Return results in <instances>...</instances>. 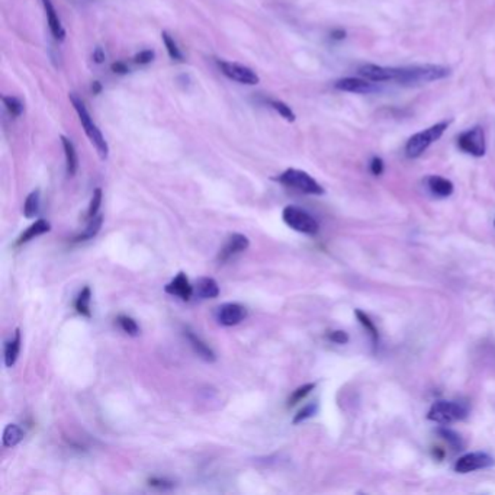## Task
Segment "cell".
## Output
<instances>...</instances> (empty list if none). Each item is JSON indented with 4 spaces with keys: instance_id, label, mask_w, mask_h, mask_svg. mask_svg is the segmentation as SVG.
<instances>
[{
    "instance_id": "obj_1",
    "label": "cell",
    "mask_w": 495,
    "mask_h": 495,
    "mask_svg": "<svg viewBox=\"0 0 495 495\" xmlns=\"http://www.w3.org/2000/svg\"><path fill=\"white\" fill-rule=\"evenodd\" d=\"M449 74H450L449 67L436 66V65L397 67L394 83L401 86H419V85L430 83V81L442 80Z\"/></svg>"
},
{
    "instance_id": "obj_2",
    "label": "cell",
    "mask_w": 495,
    "mask_h": 495,
    "mask_svg": "<svg viewBox=\"0 0 495 495\" xmlns=\"http://www.w3.org/2000/svg\"><path fill=\"white\" fill-rule=\"evenodd\" d=\"M70 102H72V105L74 107V109H76V112L79 115V119L81 122V127H83L88 138L93 144V147L96 149L99 157L102 160H107L108 156H109L108 142H107L105 137H103L102 131L99 130V127L93 122L90 114L88 112V109L85 107L83 100H81L76 93H70Z\"/></svg>"
},
{
    "instance_id": "obj_3",
    "label": "cell",
    "mask_w": 495,
    "mask_h": 495,
    "mask_svg": "<svg viewBox=\"0 0 495 495\" xmlns=\"http://www.w3.org/2000/svg\"><path fill=\"white\" fill-rule=\"evenodd\" d=\"M447 127H449V122L442 121V122L435 123V126H431L430 128L412 135L405 146L407 157H409V158L420 157L431 146L433 142L440 140V137L445 134Z\"/></svg>"
},
{
    "instance_id": "obj_4",
    "label": "cell",
    "mask_w": 495,
    "mask_h": 495,
    "mask_svg": "<svg viewBox=\"0 0 495 495\" xmlns=\"http://www.w3.org/2000/svg\"><path fill=\"white\" fill-rule=\"evenodd\" d=\"M276 180L283 187L292 188L308 195H323L324 189L321 184L306 172L298 169H287L276 177Z\"/></svg>"
},
{
    "instance_id": "obj_5",
    "label": "cell",
    "mask_w": 495,
    "mask_h": 495,
    "mask_svg": "<svg viewBox=\"0 0 495 495\" xmlns=\"http://www.w3.org/2000/svg\"><path fill=\"white\" fill-rule=\"evenodd\" d=\"M282 218L287 226L306 236H316L320 230V225L313 215L294 205L286 206L282 212Z\"/></svg>"
},
{
    "instance_id": "obj_6",
    "label": "cell",
    "mask_w": 495,
    "mask_h": 495,
    "mask_svg": "<svg viewBox=\"0 0 495 495\" xmlns=\"http://www.w3.org/2000/svg\"><path fill=\"white\" fill-rule=\"evenodd\" d=\"M468 416V408L459 402L438 401L428 411V420L439 424H450L463 420Z\"/></svg>"
},
{
    "instance_id": "obj_7",
    "label": "cell",
    "mask_w": 495,
    "mask_h": 495,
    "mask_svg": "<svg viewBox=\"0 0 495 495\" xmlns=\"http://www.w3.org/2000/svg\"><path fill=\"white\" fill-rule=\"evenodd\" d=\"M459 149L473 157H482L485 154V133L481 127H475L462 133L458 137Z\"/></svg>"
},
{
    "instance_id": "obj_8",
    "label": "cell",
    "mask_w": 495,
    "mask_h": 495,
    "mask_svg": "<svg viewBox=\"0 0 495 495\" xmlns=\"http://www.w3.org/2000/svg\"><path fill=\"white\" fill-rule=\"evenodd\" d=\"M218 67L224 76H226L234 81H238V83H241V85L253 86V85H257L260 81V77L257 76V73L247 66H243L238 63H231V61L219 60Z\"/></svg>"
},
{
    "instance_id": "obj_9",
    "label": "cell",
    "mask_w": 495,
    "mask_h": 495,
    "mask_svg": "<svg viewBox=\"0 0 495 495\" xmlns=\"http://www.w3.org/2000/svg\"><path fill=\"white\" fill-rule=\"evenodd\" d=\"M494 465V459L482 452H473L466 453L462 458H459L455 463V470L458 473H469L473 470L485 469Z\"/></svg>"
},
{
    "instance_id": "obj_10",
    "label": "cell",
    "mask_w": 495,
    "mask_h": 495,
    "mask_svg": "<svg viewBox=\"0 0 495 495\" xmlns=\"http://www.w3.org/2000/svg\"><path fill=\"white\" fill-rule=\"evenodd\" d=\"M247 316V309L237 302H229L224 304L218 308L217 311V318L219 321V324L225 325V327H233L240 324Z\"/></svg>"
},
{
    "instance_id": "obj_11",
    "label": "cell",
    "mask_w": 495,
    "mask_h": 495,
    "mask_svg": "<svg viewBox=\"0 0 495 495\" xmlns=\"http://www.w3.org/2000/svg\"><path fill=\"white\" fill-rule=\"evenodd\" d=\"M249 245H250L249 238L243 234L234 233L229 238H226L225 244L222 245V249L219 250V255H218V260L221 263L229 262L231 257L245 252L247 249H249Z\"/></svg>"
},
{
    "instance_id": "obj_12",
    "label": "cell",
    "mask_w": 495,
    "mask_h": 495,
    "mask_svg": "<svg viewBox=\"0 0 495 495\" xmlns=\"http://www.w3.org/2000/svg\"><path fill=\"white\" fill-rule=\"evenodd\" d=\"M164 291H166V294H169V295L180 298L182 301H191L192 295L195 294L194 286L191 285V282L184 272H179L170 283L164 286Z\"/></svg>"
},
{
    "instance_id": "obj_13",
    "label": "cell",
    "mask_w": 495,
    "mask_h": 495,
    "mask_svg": "<svg viewBox=\"0 0 495 495\" xmlns=\"http://www.w3.org/2000/svg\"><path fill=\"white\" fill-rule=\"evenodd\" d=\"M397 67H384L377 65H365L359 69V74L374 83H384V81L395 80Z\"/></svg>"
},
{
    "instance_id": "obj_14",
    "label": "cell",
    "mask_w": 495,
    "mask_h": 495,
    "mask_svg": "<svg viewBox=\"0 0 495 495\" xmlns=\"http://www.w3.org/2000/svg\"><path fill=\"white\" fill-rule=\"evenodd\" d=\"M334 88L341 92H348V93H372L377 90V86L374 83H370V80L366 79H358V77H346L340 79L336 81Z\"/></svg>"
},
{
    "instance_id": "obj_15",
    "label": "cell",
    "mask_w": 495,
    "mask_h": 495,
    "mask_svg": "<svg viewBox=\"0 0 495 495\" xmlns=\"http://www.w3.org/2000/svg\"><path fill=\"white\" fill-rule=\"evenodd\" d=\"M41 2H43V6H44V12L47 16V22H48L51 35L57 41H65L66 29L63 28V25H61V20L58 18V13H57L53 2L51 0H41Z\"/></svg>"
},
{
    "instance_id": "obj_16",
    "label": "cell",
    "mask_w": 495,
    "mask_h": 495,
    "mask_svg": "<svg viewBox=\"0 0 495 495\" xmlns=\"http://www.w3.org/2000/svg\"><path fill=\"white\" fill-rule=\"evenodd\" d=\"M184 337L188 339V341L191 343L192 348H194V352L205 362H215V353H214V350L206 344L198 334H195L194 332H191L189 328L184 330Z\"/></svg>"
},
{
    "instance_id": "obj_17",
    "label": "cell",
    "mask_w": 495,
    "mask_h": 495,
    "mask_svg": "<svg viewBox=\"0 0 495 495\" xmlns=\"http://www.w3.org/2000/svg\"><path fill=\"white\" fill-rule=\"evenodd\" d=\"M50 230H51V224H50L48 221H46V219H43V218L36 219L34 224H31V225L28 226V229H27L22 234H20V236L18 237L15 245L27 244V243H29L31 240H34V238H36V237H39V236H43V234L48 233Z\"/></svg>"
},
{
    "instance_id": "obj_18",
    "label": "cell",
    "mask_w": 495,
    "mask_h": 495,
    "mask_svg": "<svg viewBox=\"0 0 495 495\" xmlns=\"http://www.w3.org/2000/svg\"><path fill=\"white\" fill-rule=\"evenodd\" d=\"M194 291L202 299H214L219 295V286L212 278H199L194 286Z\"/></svg>"
},
{
    "instance_id": "obj_19",
    "label": "cell",
    "mask_w": 495,
    "mask_h": 495,
    "mask_svg": "<svg viewBox=\"0 0 495 495\" xmlns=\"http://www.w3.org/2000/svg\"><path fill=\"white\" fill-rule=\"evenodd\" d=\"M428 189L439 198H447L453 194V183L442 176H430L427 179Z\"/></svg>"
},
{
    "instance_id": "obj_20",
    "label": "cell",
    "mask_w": 495,
    "mask_h": 495,
    "mask_svg": "<svg viewBox=\"0 0 495 495\" xmlns=\"http://www.w3.org/2000/svg\"><path fill=\"white\" fill-rule=\"evenodd\" d=\"M61 142H63V149H65V156H66V169H67V175L69 176H74L77 173L79 169V158H77V153L74 149V144L65 135H61Z\"/></svg>"
},
{
    "instance_id": "obj_21",
    "label": "cell",
    "mask_w": 495,
    "mask_h": 495,
    "mask_svg": "<svg viewBox=\"0 0 495 495\" xmlns=\"http://www.w3.org/2000/svg\"><path fill=\"white\" fill-rule=\"evenodd\" d=\"M20 352V330H15V336L5 344V365L6 367H12Z\"/></svg>"
},
{
    "instance_id": "obj_22",
    "label": "cell",
    "mask_w": 495,
    "mask_h": 495,
    "mask_svg": "<svg viewBox=\"0 0 495 495\" xmlns=\"http://www.w3.org/2000/svg\"><path fill=\"white\" fill-rule=\"evenodd\" d=\"M90 301H92L90 287H89V286H85L83 290H81V292L79 294L76 302H74L76 311H77L80 316H83V317H86V318H92Z\"/></svg>"
},
{
    "instance_id": "obj_23",
    "label": "cell",
    "mask_w": 495,
    "mask_h": 495,
    "mask_svg": "<svg viewBox=\"0 0 495 495\" xmlns=\"http://www.w3.org/2000/svg\"><path fill=\"white\" fill-rule=\"evenodd\" d=\"M22 439H24V430L22 428H20L16 424L6 426V428L4 431V438H2V442H4L5 447H15L16 445H19L20 442H22Z\"/></svg>"
},
{
    "instance_id": "obj_24",
    "label": "cell",
    "mask_w": 495,
    "mask_h": 495,
    "mask_svg": "<svg viewBox=\"0 0 495 495\" xmlns=\"http://www.w3.org/2000/svg\"><path fill=\"white\" fill-rule=\"evenodd\" d=\"M102 224H103V217L102 215H96L93 218H90V222L88 224V226L85 229V231L79 234L77 237H74V241L79 243V241H86V240H92L93 237L97 236V233L100 231L102 229Z\"/></svg>"
},
{
    "instance_id": "obj_25",
    "label": "cell",
    "mask_w": 495,
    "mask_h": 495,
    "mask_svg": "<svg viewBox=\"0 0 495 495\" xmlns=\"http://www.w3.org/2000/svg\"><path fill=\"white\" fill-rule=\"evenodd\" d=\"M116 323L121 327L122 332L127 333L128 336L135 337V336L140 334V327H138V324H137V321L134 318H131V317H128L126 314H121V316L116 317Z\"/></svg>"
},
{
    "instance_id": "obj_26",
    "label": "cell",
    "mask_w": 495,
    "mask_h": 495,
    "mask_svg": "<svg viewBox=\"0 0 495 495\" xmlns=\"http://www.w3.org/2000/svg\"><path fill=\"white\" fill-rule=\"evenodd\" d=\"M39 191H34L28 195L24 203V215L27 218H35V215L39 212Z\"/></svg>"
},
{
    "instance_id": "obj_27",
    "label": "cell",
    "mask_w": 495,
    "mask_h": 495,
    "mask_svg": "<svg viewBox=\"0 0 495 495\" xmlns=\"http://www.w3.org/2000/svg\"><path fill=\"white\" fill-rule=\"evenodd\" d=\"M161 39L164 43V47L168 50V54L172 60L176 61H183V54L180 51V48L177 47V44L175 43V39L168 34V32H161Z\"/></svg>"
},
{
    "instance_id": "obj_28",
    "label": "cell",
    "mask_w": 495,
    "mask_h": 495,
    "mask_svg": "<svg viewBox=\"0 0 495 495\" xmlns=\"http://www.w3.org/2000/svg\"><path fill=\"white\" fill-rule=\"evenodd\" d=\"M269 107L273 108L282 118H285L287 122H294L295 121V114L291 109V107H287L285 102L282 100H276V99H271L269 100Z\"/></svg>"
},
{
    "instance_id": "obj_29",
    "label": "cell",
    "mask_w": 495,
    "mask_h": 495,
    "mask_svg": "<svg viewBox=\"0 0 495 495\" xmlns=\"http://www.w3.org/2000/svg\"><path fill=\"white\" fill-rule=\"evenodd\" d=\"M316 388V384H305L299 388H297L292 395L290 397V400H287V407H295L298 402H301L311 391Z\"/></svg>"
},
{
    "instance_id": "obj_30",
    "label": "cell",
    "mask_w": 495,
    "mask_h": 495,
    "mask_svg": "<svg viewBox=\"0 0 495 495\" xmlns=\"http://www.w3.org/2000/svg\"><path fill=\"white\" fill-rule=\"evenodd\" d=\"M356 317H358V320L360 321V324L366 328V332H369V334L372 336V340H374V343H375V346H377L378 341H379V334H378V330H377L374 321L370 320L365 313L359 311V309L356 311Z\"/></svg>"
},
{
    "instance_id": "obj_31",
    "label": "cell",
    "mask_w": 495,
    "mask_h": 495,
    "mask_svg": "<svg viewBox=\"0 0 495 495\" xmlns=\"http://www.w3.org/2000/svg\"><path fill=\"white\" fill-rule=\"evenodd\" d=\"M4 103L12 116H19L24 111V103L15 96H4Z\"/></svg>"
},
{
    "instance_id": "obj_32",
    "label": "cell",
    "mask_w": 495,
    "mask_h": 495,
    "mask_svg": "<svg viewBox=\"0 0 495 495\" xmlns=\"http://www.w3.org/2000/svg\"><path fill=\"white\" fill-rule=\"evenodd\" d=\"M100 205H102V189L96 188L93 191L92 201H90V205H89V211H88V218L89 219L97 215V212L100 210Z\"/></svg>"
},
{
    "instance_id": "obj_33",
    "label": "cell",
    "mask_w": 495,
    "mask_h": 495,
    "mask_svg": "<svg viewBox=\"0 0 495 495\" xmlns=\"http://www.w3.org/2000/svg\"><path fill=\"white\" fill-rule=\"evenodd\" d=\"M317 404H308V405H305L301 411H298V414L295 416V419H294V424H298V423H302V421H305L306 419H309V417H313L314 414H316V412H317Z\"/></svg>"
},
{
    "instance_id": "obj_34",
    "label": "cell",
    "mask_w": 495,
    "mask_h": 495,
    "mask_svg": "<svg viewBox=\"0 0 495 495\" xmlns=\"http://www.w3.org/2000/svg\"><path fill=\"white\" fill-rule=\"evenodd\" d=\"M154 58H156V53L153 50H144L135 54L134 63L140 66H146V65H150Z\"/></svg>"
},
{
    "instance_id": "obj_35",
    "label": "cell",
    "mask_w": 495,
    "mask_h": 495,
    "mask_svg": "<svg viewBox=\"0 0 495 495\" xmlns=\"http://www.w3.org/2000/svg\"><path fill=\"white\" fill-rule=\"evenodd\" d=\"M149 485L157 489H170L175 487V484L166 478H150L149 480Z\"/></svg>"
},
{
    "instance_id": "obj_36",
    "label": "cell",
    "mask_w": 495,
    "mask_h": 495,
    "mask_svg": "<svg viewBox=\"0 0 495 495\" xmlns=\"http://www.w3.org/2000/svg\"><path fill=\"white\" fill-rule=\"evenodd\" d=\"M328 339L332 340L333 343H337V344H344V343L348 341V336L346 334V332H341V330H337V332L330 333Z\"/></svg>"
},
{
    "instance_id": "obj_37",
    "label": "cell",
    "mask_w": 495,
    "mask_h": 495,
    "mask_svg": "<svg viewBox=\"0 0 495 495\" xmlns=\"http://www.w3.org/2000/svg\"><path fill=\"white\" fill-rule=\"evenodd\" d=\"M370 170L375 176H379L384 173V161L379 157H374L372 161H370Z\"/></svg>"
},
{
    "instance_id": "obj_38",
    "label": "cell",
    "mask_w": 495,
    "mask_h": 495,
    "mask_svg": "<svg viewBox=\"0 0 495 495\" xmlns=\"http://www.w3.org/2000/svg\"><path fill=\"white\" fill-rule=\"evenodd\" d=\"M92 58H93V61H95V63H97V65H102V63H103V61H105V60H107L105 51H103V50H102L100 47L95 48V51H93V54H92Z\"/></svg>"
},
{
    "instance_id": "obj_39",
    "label": "cell",
    "mask_w": 495,
    "mask_h": 495,
    "mask_svg": "<svg viewBox=\"0 0 495 495\" xmlns=\"http://www.w3.org/2000/svg\"><path fill=\"white\" fill-rule=\"evenodd\" d=\"M112 72L114 73H118V74H127L130 72L128 66L126 63H122V61H118V63H114L112 65Z\"/></svg>"
},
{
    "instance_id": "obj_40",
    "label": "cell",
    "mask_w": 495,
    "mask_h": 495,
    "mask_svg": "<svg viewBox=\"0 0 495 495\" xmlns=\"http://www.w3.org/2000/svg\"><path fill=\"white\" fill-rule=\"evenodd\" d=\"M332 38H333V39H337V41H341V39L346 38V31H343V29H334V31L332 32Z\"/></svg>"
},
{
    "instance_id": "obj_41",
    "label": "cell",
    "mask_w": 495,
    "mask_h": 495,
    "mask_svg": "<svg viewBox=\"0 0 495 495\" xmlns=\"http://www.w3.org/2000/svg\"><path fill=\"white\" fill-rule=\"evenodd\" d=\"M92 92L93 95H99L102 92V85H100V81H93V85H92Z\"/></svg>"
}]
</instances>
